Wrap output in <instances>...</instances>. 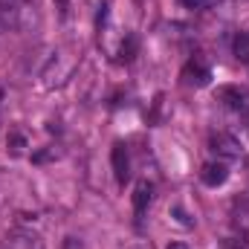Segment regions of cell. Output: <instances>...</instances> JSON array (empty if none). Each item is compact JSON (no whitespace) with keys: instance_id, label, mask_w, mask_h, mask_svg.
<instances>
[{"instance_id":"cell-4","label":"cell","mask_w":249,"mask_h":249,"mask_svg":"<svg viewBox=\"0 0 249 249\" xmlns=\"http://www.w3.org/2000/svg\"><path fill=\"white\" fill-rule=\"evenodd\" d=\"M200 180L209 188L223 186V183L229 180V165H226V162H206V165L200 168Z\"/></svg>"},{"instance_id":"cell-13","label":"cell","mask_w":249,"mask_h":249,"mask_svg":"<svg viewBox=\"0 0 249 249\" xmlns=\"http://www.w3.org/2000/svg\"><path fill=\"white\" fill-rule=\"evenodd\" d=\"M0 99H3V90H0Z\"/></svg>"},{"instance_id":"cell-3","label":"cell","mask_w":249,"mask_h":249,"mask_svg":"<svg viewBox=\"0 0 249 249\" xmlns=\"http://www.w3.org/2000/svg\"><path fill=\"white\" fill-rule=\"evenodd\" d=\"M209 145H212V151H214L217 157H226V160H238V157L244 154L241 142H238L232 133H214V136L209 139Z\"/></svg>"},{"instance_id":"cell-9","label":"cell","mask_w":249,"mask_h":249,"mask_svg":"<svg viewBox=\"0 0 249 249\" xmlns=\"http://www.w3.org/2000/svg\"><path fill=\"white\" fill-rule=\"evenodd\" d=\"M235 58L241 64H249V32H241L235 38Z\"/></svg>"},{"instance_id":"cell-2","label":"cell","mask_w":249,"mask_h":249,"mask_svg":"<svg viewBox=\"0 0 249 249\" xmlns=\"http://www.w3.org/2000/svg\"><path fill=\"white\" fill-rule=\"evenodd\" d=\"M217 99H220L229 110H235V113H247L249 110V93L244 87H238V84L220 87V90H217Z\"/></svg>"},{"instance_id":"cell-1","label":"cell","mask_w":249,"mask_h":249,"mask_svg":"<svg viewBox=\"0 0 249 249\" xmlns=\"http://www.w3.org/2000/svg\"><path fill=\"white\" fill-rule=\"evenodd\" d=\"M0 18L12 29H29L35 23V6L29 0H0Z\"/></svg>"},{"instance_id":"cell-7","label":"cell","mask_w":249,"mask_h":249,"mask_svg":"<svg viewBox=\"0 0 249 249\" xmlns=\"http://www.w3.org/2000/svg\"><path fill=\"white\" fill-rule=\"evenodd\" d=\"M151 197H154V186L148 180H139L133 188V212L136 214H145V209L151 206Z\"/></svg>"},{"instance_id":"cell-6","label":"cell","mask_w":249,"mask_h":249,"mask_svg":"<svg viewBox=\"0 0 249 249\" xmlns=\"http://www.w3.org/2000/svg\"><path fill=\"white\" fill-rule=\"evenodd\" d=\"M183 78H186V84L206 87V84L212 81V70H209L206 64H200V61H188L186 70H183Z\"/></svg>"},{"instance_id":"cell-8","label":"cell","mask_w":249,"mask_h":249,"mask_svg":"<svg viewBox=\"0 0 249 249\" xmlns=\"http://www.w3.org/2000/svg\"><path fill=\"white\" fill-rule=\"evenodd\" d=\"M6 148H9V154H12V157H20V154L26 151V136H23V133H18V130H12V133L6 136Z\"/></svg>"},{"instance_id":"cell-11","label":"cell","mask_w":249,"mask_h":249,"mask_svg":"<svg viewBox=\"0 0 249 249\" xmlns=\"http://www.w3.org/2000/svg\"><path fill=\"white\" fill-rule=\"evenodd\" d=\"M180 3H183L186 9H206L212 0H180Z\"/></svg>"},{"instance_id":"cell-5","label":"cell","mask_w":249,"mask_h":249,"mask_svg":"<svg viewBox=\"0 0 249 249\" xmlns=\"http://www.w3.org/2000/svg\"><path fill=\"white\" fill-rule=\"evenodd\" d=\"M110 160H113V174H116V180L124 186V183H127V177H130V160H127V148H124L122 142H116V145H113Z\"/></svg>"},{"instance_id":"cell-10","label":"cell","mask_w":249,"mask_h":249,"mask_svg":"<svg viewBox=\"0 0 249 249\" xmlns=\"http://www.w3.org/2000/svg\"><path fill=\"white\" fill-rule=\"evenodd\" d=\"M247 244H249V241L241 244V241H235V238H226V241L220 244V249H247Z\"/></svg>"},{"instance_id":"cell-12","label":"cell","mask_w":249,"mask_h":249,"mask_svg":"<svg viewBox=\"0 0 249 249\" xmlns=\"http://www.w3.org/2000/svg\"><path fill=\"white\" fill-rule=\"evenodd\" d=\"M165 249H191V247H188V244H183V241H171Z\"/></svg>"}]
</instances>
